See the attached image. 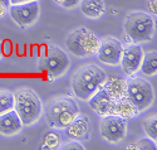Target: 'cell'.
<instances>
[{
    "label": "cell",
    "mask_w": 157,
    "mask_h": 150,
    "mask_svg": "<svg viewBox=\"0 0 157 150\" xmlns=\"http://www.w3.org/2000/svg\"><path fill=\"white\" fill-rule=\"evenodd\" d=\"M67 48L75 57H93L97 56V52L101 44L99 38L87 28H79L72 32L65 40Z\"/></svg>",
    "instance_id": "5"
},
{
    "label": "cell",
    "mask_w": 157,
    "mask_h": 150,
    "mask_svg": "<svg viewBox=\"0 0 157 150\" xmlns=\"http://www.w3.org/2000/svg\"><path fill=\"white\" fill-rule=\"evenodd\" d=\"M124 32L135 44L148 42L155 33L153 19L150 14L143 11L131 13L124 20Z\"/></svg>",
    "instance_id": "4"
},
{
    "label": "cell",
    "mask_w": 157,
    "mask_h": 150,
    "mask_svg": "<svg viewBox=\"0 0 157 150\" xmlns=\"http://www.w3.org/2000/svg\"><path fill=\"white\" fill-rule=\"evenodd\" d=\"M140 70L147 75V76H153L157 72V53L155 51L148 52V53H143V58L141 62Z\"/></svg>",
    "instance_id": "18"
},
{
    "label": "cell",
    "mask_w": 157,
    "mask_h": 150,
    "mask_svg": "<svg viewBox=\"0 0 157 150\" xmlns=\"http://www.w3.org/2000/svg\"><path fill=\"white\" fill-rule=\"evenodd\" d=\"M8 11L10 13L11 19L18 25H20L21 28H27L36 22L40 9H39L38 0H32L27 3L10 5Z\"/></svg>",
    "instance_id": "9"
},
{
    "label": "cell",
    "mask_w": 157,
    "mask_h": 150,
    "mask_svg": "<svg viewBox=\"0 0 157 150\" xmlns=\"http://www.w3.org/2000/svg\"><path fill=\"white\" fill-rule=\"evenodd\" d=\"M107 75L96 64H87L79 68L73 76L72 88L74 95L83 101H88L106 82Z\"/></svg>",
    "instance_id": "1"
},
{
    "label": "cell",
    "mask_w": 157,
    "mask_h": 150,
    "mask_svg": "<svg viewBox=\"0 0 157 150\" xmlns=\"http://www.w3.org/2000/svg\"><path fill=\"white\" fill-rule=\"evenodd\" d=\"M14 110V95L8 91H0V115Z\"/></svg>",
    "instance_id": "19"
},
{
    "label": "cell",
    "mask_w": 157,
    "mask_h": 150,
    "mask_svg": "<svg viewBox=\"0 0 157 150\" xmlns=\"http://www.w3.org/2000/svg\"><path fill=\"white\" fill-rule=\"evenodd\" d=\"M71 61L63 49L48 46L40 57V67L52 77H60L68 71Z\"/></svg>",
    "instance_id": "7"
},
{
    "label": "cell",
    "mask_w": 157,
    "mask_h": 150,
    "mask_svg": "<svg viewBox=\"0 0 157 150\" xmlns=\"http://www.w3.org/2000/svg\"><path fill=\"white\" fill-rule=\"evenodd\" d=\"M0 3H3V4H4L5 6H8V8L10 6V0H0Z\"/></svg>",
    "instance_id": "27"
},
{
    "label": "cell",
    "mask_w": 157,
    "mask_h": 150,
    "mask_svg": "<svg viewBox=\"0 0 157 150\" xmlns=\"http://www.w3.org/2000/svg\"><path fill=\"white\" fill-rule=\"evenodd\" d=\"M138 114H140L138 110L133 106V103L128 100L127 96H124L120 100H116L113 115H118L127 120V119H133Z\"/></svg>",
    "instance_id": "16"
},
{
    "label": "cell",
    "mask_w": 157,
    "mask_h": 150,
    "mask_svg": "<svg viewBox=\"0 0 157 150\" xmlns=\"http://www.w3.org/2000/svg\"><path fill=\"white\" fill-rule=\"evenodd\" d=\"M90 131V122L89 119L84 115H77L75 119L65 128V134L72 140H81L86 139Z\"/></svg>",
    "instance_id": "13"
},
{
    "label": "cell",
    "mask_w": 157,
    "mask_h": 150,
    "mask_svg": "<svg viewBox=\"0 0 157 150\" xmlns=\"http://www.w3.org/2000/svg\"><path fill=\"white\" fill-rule=\"evenodd\" d=\"M27 2H32V0H10V5L21 4V3H27Z\"/></svg>",
    "instance_id": "26"
},
{
    "label": "cell",
    "mask_w": 157,
    "mask_h": 150,
    "mask_svg": "<svg viewBox=\"0 0 157 150\" xmlns=\"http://www.w3.org/2000/svg\"><path fill=\"white\" fill-rule=\"evenodd\" d=\"M142 58H143V51L140 44H132L123 48L120 62L123 72L128 76L135 75L140 70Z\"/></svg>",
    "instance_id": "11"
},
{
    "label": "cell",
    "mask_w": 157,
    "mask_h": 150,
    "mask_svg": "<svg viewBox=\"0 0 157 150\" xmlns=\"http://www.w3.org/2000/svg\"><path fill=\"white\" fill-rule=\"evenodd\" d=\"M23 124L15 112V110H10L3 115H0V134L4 136H13L20 132Z\"/></svg>",
    "instance_id": "14"
},
{
    "label": "cell",
    "mask_w": 157,
    "mask_h": 150,
    "mask_svg": "<svg viewBox=\"0 0 157 150\" xmlns=\"http://www.w3.org/2000/svg\"><path fill=\"white\" fill-rule=\"evenodd\" d=\"M88 101H89V106L92 107L98 115H101V116L113 115L116 100L106 91V88L103 86Z\"/></svg>",
    "instance_id": "12"
},
{
    "label": "cell",
    "mask_w": 157,
    "mask_h": 150,
    "mask_svg": "<svg viewBox=\"0 0 157 150\" xmlns=\"http://www.w3.org/2000/svg\"><path fill=\"white\" fill-rule=\"evenodd\" d=\"M0 57H2V52H0Z\"/></svg>",
    "instance_id": "28"
},
{
    "label": "cell",
    "mask_w": 157,
    "mask_h": 150,
    "mask_svg": "<svg viewBox=\"0 0 157 150\" xmlns=\"http://www.w3.org/2000/svg\"><path fill=\"white\" fill-rule=\"evenodd\" d=\"M60 145V138L56 132H45L44 138H43V144L42 149L43 150H52V149H58Z\"/></svg>",
    "instance_id": "20"
},
{
    "label": "cell",
    "mask_w": 157,
    "mask_h": 150,
    "mask_svg": "<svg viewBox=\"0 0 157 150\" xmlns=\"http://www.w3.org/2000/svg\"><path fill=\"white\" fill-rule=\"evenodd\" d=\"M62 149L63 150H84V146L78 141H72V143H68L67 145H64Z\"/></svg>",
    "instance_id": "24"
},
{
    "label": "cell",
    "mask_w": 157,
    "mask_h": 150,
    "mask_svg": "<svg viewBox=\"0 0 157 150\" xmlns=\"http://www.w3.org/2000/svg\"><path fill=\"white\" fill-rule=\"evenodd\" d=\"M53 2L63 8H67V9H72L74 6H77L79 4L81 0H53Z\"/></svg>",
    "instance_id": "23"
},
{
    "label": "cell",
    "mask_w": 157,
    "mask_h": 150,
    "mask_svg": "<svg viewBox=\"0 0 157 150\" xmlns=\"http://www.w3.org/2000/svg\"><path fill=\"white\" fill-rule=\"evenodd\" d=\"M142 125H143V130H145L148 138H151L152 140L156 141V139H157V117L153 115V116L146 119Z\"/></svg>",
    "instance_id": "22"
},
{
    "label": "cell",
    "mask_w": 157,
    "mask_h": 150,
    "mask_svg": "<svg viewBox=\"0 0 157 150\" xmlns=\"http://www.w3.org/2000/svg\"><path fill=\"white\" fill-rule=\"evenodd\" d=\"M14 95V110L23 126L33 125L43 114V105L38 95L30 88H20Z\"/></svg>",
    "instance_id": "3"
},
{
    "label": "cell",
    "mask_w": 157,
    "mask_h": 150,
    "mask_svg": "<svg viewBox=\"0 0 157 150\" xmlns=\"http://www.w3.org/2000/svg\"><path fill=\"white\" fill-rule=\"evenodd\" d=\"M122 51H123V46L118 39L106 38V39L101 40L97 56H98L99 61L103 63L111 64V66H117L121 62Z\"/></svg>",
    "instance_id": "10"
},
{
    "label": "cell",
    "mask_w": 157,
    "mask_h": 150,
    "mask_svg": "<svg viewBox=\"0 0 157 150\" xmlns=\"http://www.w3.org/2000/svg\"><path fill=\"white\" fill-rule=\"evenodd\" d=\"M44 115L49 126L65 129L77 115H79V107L71 97H57L47 103Z\"/></svg>",
    "instance_id": "2"
},
{
    "label": "cell",
    "mask_w": 157,
    "mask_h": 150,
    "mask_svg": "<svg viewBox=\"0 0 157 150\" xmlns=\"http://www.w3.org/2000/svg\"><path fill=\"white\" fill-rule=\"evenodd\" d=\"M8 10H9L8 6H5L3 3H0V19L4 18V17L8 14Z\"/></svg>",
    "instance_id": "25"
},
{
    "label": "cell",
    "mask_w": 157,
    "mask_h": 150,
    "mask_svg": "<svg viewBox=\"0 0 157 150\" xmlns=\"http://www.w3.org/2000/svg\"><path fill=\"white\" fill-rule=\"evenodd\" d=\"M126 149H129V150H156L157 145H156L155 140H152L151 138H146V139L138 140L137 143L129 144Z\"/></svg>",
    "instance_id": "21"
},
{
    "label": "cell",
    "mask_w": 157,
    "mask_h": 150,
    "mask_svg": "<svg viewBox=\"0 0 157 150\" xmlns=\"http://www.w3.org/2000/svg\"><path fill=\"white\" fill-rule=\"evenodd\" d=\"M126 96L138 112L147 110L155 99L152 86L143 78H129L126 81Z\"/></svg>",
    "instance_id": "6"
},
{
    "label": "cell",
    "mask_w": 157,
    "mask_h": 150,
    "mask_svg": "<svg viewBox=\"0 0 157 150\" xmlns=\"http://www.w3.org/2000/svg\"><path fill=\"white\" fill-rule=\"evenodd\" d=\"M103 87L114 100H120L126 96V81L122 78L112 77L109 79H106Z\"/></svg>",
    "instance_id": "17"
},
{
    "label": "cell",
    "mask_w": 157,
    "mask_h": 150,
    "mask_svg": "<svg viewBox=\"0 0 157 150\" xmlns=\"http://www.w3.org/2000/svg\"><path fill=\"white\" fill-rule=\"evenodd\" d=\"M81 10L88 18H99L106 11V5L103 0H81Z\"/></svg>",
    "instance_id": "15"
},
{
    "label": "cell",
    "mask_w": 157,
    "mask_h": 150,
    "mask_svg": "<svg viewBox=\"0 0 157 150\" xmlns=\"http://www.w3.org/2000/svg\"><path fill=\"white\" fill-rule=\"evenodd\" d=\"M127 120L118 115H106L101 121V135L107 141L117 144L126 138Z\"/></svg>",
    "instance_id": "8"
}]
</instances>
